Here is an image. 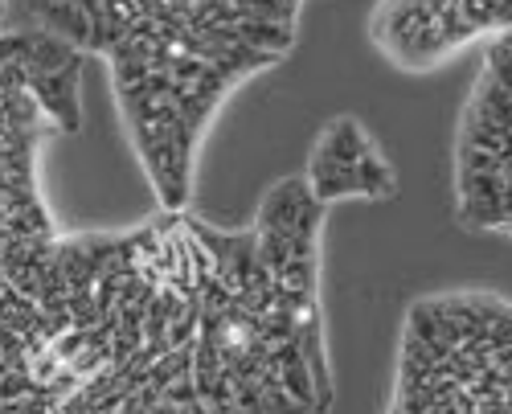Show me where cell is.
Segmentation results:
<instances>
[{
  "label": "cell",
  "instance_id": "1",
  "mask_svg": "<svg viewBox=\"0 0 512 414\" xmlns=\"http://www.w3.org/2000/svg\"><path fill=\"white\" fill-rule=\"evenodd\" d=\"M304 0H25L29 25L99 58L160 210H185L222 103L279 66Z\"/></svg>",
  "mask_w": 512,
  "mask_h": 414
},
{
  "label": "cell",
  "instance_id": "2",
  "mask_svg": "<svg viewBox=\"0 0 512 414\" xmlns=\"http://www.w3.org/2000/svg\"><path fill=\"white\" fill-rule=\"evenodd\" d=\"M500 33H512V0H381L369 21L381 58L414 74Z\"/></svg>",
  "mask_w": 512,
  "mask_h": 414
},
{
  "label": "cell",
  "instance_id": "3",
  "mask_svg": "<svg viewBox=\"0 0 512 414\" xmlns=\"http://www.w3.org/2000/svg\"><path fill=\"white\" fill-rule=\"evenodd\" d=\"M304 185L320 210H328L336 201H390L398 193V173L365 132V123L340 115L316 136Z\"/></svg>",
  "mask_w": 512,
  "mask_h": 414
},
{
  "label": "cell",
  "instance_id": "4",
  "mask_svg": "<svg viewBox=\"0 0 512 414\" xmlns=\"http://www.w3.org/2000/svg\"><path fill=\"white\" fill-rule=\"evenodd\" d=\"M0 29H5V0H0Z\"/></svg>",
  "mask_w": 512,
  "mask_h": 414
}]
</instances>
